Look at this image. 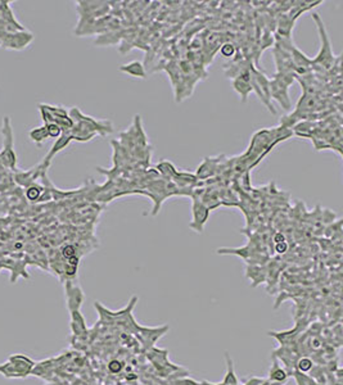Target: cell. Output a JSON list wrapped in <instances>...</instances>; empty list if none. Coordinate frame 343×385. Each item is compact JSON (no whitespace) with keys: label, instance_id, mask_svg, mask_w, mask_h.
<instances>
[{"label":"cell","instance_id":"6da1fadb","mask_svg":"<svg viewBox=\"0 0 343 385\" xmlns=\"http://www.w3.org/2000/svg\"><path fill=\"white\" fill-rule=\"evenodd\" d=\"M312 19L316 23L319 32V38H320V49L319 53L316 54L312 60V67H320L323 70L330 71L333 68V66L337 63V58L334 56L332 49V44H330V38H329L326 28L324 26V22L320 18L318 13L312 14Z\"/></svg>","mask_w":343,"mask_h":385},{"label":"cell","instance_id":"7a4b0ae2","mask_svg":"<svg viewBox=\"0 0 343 385\" xmlns=\"http://www.w3.org/2000/svg\"><path fill=\"white\" fill-rule=\"evenodd\" d=\"M35 367V362L25 354H13L0 366V374L5 378H27Z\"/></svg>","mask_w":343,"mask_h":385},{"label":"cell","instance_id":"3957f363","mask_svg":"<svg viewBox=\"0 0 343 385\" xmlns=\"http://www.w3.org/2000/svg\"><path fill=\"white\" fill-rule=\"evenodd\" d=\"M269 81H270L269 77H266L262 72H260V70H257L256 67H253V70H252V78H251L252 90L257 94L258 99L265 104L266 108L269 109V112H271L272 115H276L275 108H274V105H272L271 103V99H270Z\"/></svg>","mask_w":343,"mask_h":385},{"label":"cell","instance_id":"277c9868","mask_svg":"<svg viewBox=\"0 0 343 385\" xmlns=\"http://www.w3.org/2000/svg\"><path fill=\"white\" fill-rule=\"evenodd\" d=\"M3 136H4V148H3L4 151L1 152V154H0L1 162H3L7 167L15 168L16 154L15 151H13V134H12V127L8 117H4Z\"/></svg>","mask_w":343,"mask_h":385},{"label":"cell","instance_id":"5b68a950","mask_svg":"<svg viewBox=\"0 0 343 385\" xmlns=\"http://www.w3.org/2000/svg\"><path fill=\"white\" fill-rule=\"evenodd\" d=\"M210 217V208L197 199H193L191 203V222L189 224V228L194 230L195 232H202L205 230V226L207 224V220Z\"/></svg>","mask_w":343,"mask_h":385},{"label":"cell","instance_id":"8992f818","mask_svg":"<svg viewBox=\"0 0 343 385\" xmlns=\"http://www.w3.org/2000/svg\"><path fill=\"white\" fill-rule=\"evenodd\" d=\"M269 89H270V99L275 100L279 103V105L284 111H290L292 109V102H290L289 93L288 88L280 85L278 81L274 78H270L269 81Z\"/></svg>","mask_w":343,"mask_h":385},{"label":"cell","instance_id":"52a82bcc","mask_svg":"<svg viewBox=\"0 0 343 385\" xmlns=\"http://www.w3.org/2000/svg\"><path fill=\"white\" fill-rule=\"evenodd\" d=\"M64 291H66V302H67L68 311H80L82 302H84V293H82L81 288L68 280L66 281V285H64Z\"/></svg>","mask_w":343,"mask_h":385},{"label":"cell","instance_id":"ba28073f","mask_svg":"<svg viewBox=\"0 0 343 385\" xmlns=\"http://www.w3.org/2000/svg\"><path fill=\"white\" fill-rule=\"evenodd\" d=\"M252 70L253 67H251L249 70L246 71L244 74H242L241 76H238L237 78L233 80V89L238 93V95L241 96V102L246 103L247 102L248 96L251 94L252 91V85H251V78H252Z\"/></svg>","mask_w":343,"mask_h":385},{"label":"cell","instance_id":"9c48e42d","mask_svg":"<svg viewBox=\"0 0 343 385\" xmlns=\"http://www.w3.org/2000/svg\"><path fill=\"white\" fill-rule=\"evenodd\" d=\"M221 158L223 155L216 158H205L203 162L201 163V166L197 170V179L205 180L209 177H212L216 173H219L220 166H221Z\"/></svg>","mask_w":343,"mask_h":385},{"label":"cell","instance_id":"30bf717a","mask_svg":"<svg viewBox=\"0 0 343 385\" xmlns=\"http://www.w3.org/2000/svg\"><path fill=\"white\" fill-rule=\"evenodd\" d=\"M272 54L276 64V72H292L294 74V66L290 54L278 46H272Z\"/></svg>","mask_w":343,"mask_h":385},{"label":"cell","instance_id":"8fae6325","mask_svg":"<svg viewBox=\"0 0 343 385\" xmlns=\"http://www.w3.org/2000/svg\"><path fill=\"white\" fill-rule=\"evenodd\" d=\"M225 361H227V374L225 378L221 383H210L207 380H203L201 383L202 385H242L238 380L237 375H235V370H234V364L231 357L229 356V353H225Z\"/></svg>","mask_w":343,"mask_h":385},{"label":"cell","instance_id":"7c38bea8","mask_svg":"<svg viewBox=\"0 0 343 385\" xmlns=\"http://www.w3.org/2000/svg\"><path fill=\"white\" fill-rule=\"evenodd\" d=\"M71 140H72V136H71V134H70V131H67V133H63L59 137H58L57 141L54 143V145L52 147V149H50L49 153L46 154V157L44 158V166H45V168L49 166L50 161H52V158H53L56 154L59 153L60 151H63L64 148L67 147L68 144L71 143Z\"/></svg>","mask_w":343,"mask_h":385},{"label":"cell","instance_id":"4fadbf2b","mask_svg":"<svg viewBox=\"0 0 343 385\" xmlns=\"http://www.w3.org/2000/svg\"><path fill=\"white\" fill-rule=\"evenodd\" d=\"M251 67H253L251 60L247 59H241V60H233L231 66L225 67V76L228 78H237L238 76H241L242 74H244L246 71H248Z\"/></svg>","mask_w":343,"mask_h":385},{"label":"cell","instance_id":"5bb4252c","mask_svg":"<svg viewBox=\"0 0 343 385\" xmlns=\"http://www.w3.org/2000/svg\"><path fill=\"white\" fill-rule=\"evenodd\" d=\"M288 378L289 376L286 374V368L280 365L279 360L272 357V365L269 370V378H267V380L271 383H276V384H284Z\"/></svg>","mask_w":343,"mask_h":385},{"label":"cell","instance_id":"9a60e30c","mask_svg":"<svg viewBox=\"0 0 343 385\" xmlns=\"http://www.w3.org/2000/svg\"><path fill=\"white\" fill-rule=\"evenodd\" d=\"M118 70L124 74L129 75V76H133L135 78H147V72H145L144 64L139 60H133V62H129L126 64H121L118 67Z\"/></svg>","mask_w":343,"mask_h":385},{"label":"cell","instance_id":"2e32d148","mask_svg":"<svg viewBox=\"0 0 343 385\" xmlns=\"http://www.w3.org/2000/svg\"><path fill=\"white\" fill-rule=\"evenodd\" d=\"M296 19L289 17L288 14H280L279 19L276 22L278 26V32L276 35L283 36V38H292V31H293Z\"/></svg>","mask_w":343,"mask_h":385},{"label":"cell","instance_id":"e0dca14e","mask_svg":"<svg viewBox=\"0 0 343 385\" xmlns=\"http://www.w3.org/2000/svg\"><path fill=\"white\" fill-rule=\"evenodd\" d=\"M71 330L76 338H82L88 334L85 319L80 313V311L71 312Z\"/></svg>","mask_w":343,"mask_h":385},{"label":"cell","instance_id":"ac0fdd59","mask_svg":"<svg viewBox=\"0 0 343 385\" xmlns=\"http://www.w3.org/2000/svg\"><path fill=\"white\" fill-rule=\"evenodd\" d=\"M157 171H158L163 177H166L167 180L169 179L172 180L173 177L176 176L177 172H179L171 162H167V161L159 162L158 165H157Z\"/></svg>","mask_w":343,"mask_h":385},{"label":"cell","instance_id":"d6986e66","mask_svg":"<svg viewBox=\"0 0 343 385\" xmlns=\"http://www.w3.org/2000/svg\"><path fill=\"white\" fill-rule=\"evenodd\" d=\"M272 78L275 81H278L280 85H283L286 88L289 89V86L294 82L296 80V75L292 74V72H276Z\"/></svg>","mask_w":343,"mask_h":385},{"label":"cell","instance_id":"ffe728a7","mask_svg":"<svg viewBox=\"0 0 343 385\" xmlns=\"http://www.w3.org/2000/svg\"><path fill=\"white\" fill-rule=\"evenodd\" d=\"M29 136L30 139H31L34 143L36 144H41L43 141H45L46 139H48V131H46V127L45 126H41V127H36V129L31 130L29 133Z\"/></svg>","mask_w":343,"mask_h":385},{"label":"cell","instance_id":"44dd1931","mask_svg":"<svg viewBox=\"0 0 343 385\" xmlns=\"http://www.w3.org/2000/svg\"><path fill=\"white\" fill-rule=\"evenodd\" d=\"M296 368L298 372L302 374H307L314 368V362L310 357H300L296 362Z\"/></svg>","mask_w":343,"mask_h":385},{"label":"cell","instance_id":"7402d4cb","mask_svg":"<svg viewBox=\"0 0 343 385\" xmlns=\"http://www.w3.org/2000/svg\"><path fill=\"white\" fill-rule=\"evenodd\" d=\"M46 127V131H48V136L49 137H54V139H58V137L63 134V130L60 129L58 126L57 123H46L44 125Z\"/></svg>","mask_w":343,"mask_h":385},{"label":"cell","instance_id":"603a6c76","mask_svg":"<svg viewBox=\"0 0 343 385\" xmlns=\"http://www.w3.org/2000/svg\"><path fill=\"white\" fill-rule=\"evenodd\" d=\"M220 53H221V56H223L224 58H231V57L237 53V50H235V46H234L231 42H225V44H223L221 48H220Z\"/></svg>","mask_w":343,"mask_h":385},{"label":"cell","instance_id":"cb8c5ba5","mask_svg":"<svg viewBox=\"0 0 343 385\" xmlns=\"http://www.w3.org/2000/svg\"><path fill=\"white\" fill-rule=\"evenodd\" d=\"M40 194H41V188H40V186L32 185L30 186L29 190H27V198H29L30 200L39 199Z\"/></svg>","mask_w":343,"mask_h":385},{"label":"cell","instance_id":"d4e9b609","mask_svg":"<svg viewBox=\"0 0 343 385\" xmlns=\"http://www.w3.org/2000/svg\"><path fill=\"white\" fill-rule=\"evenodd\" d=\"M62 256L66 259L74 258V257H76V248L72 244L64 245L63 249H62Z\"/></svg>","mask_w":343,"mask_h":385},{"label":"cell","instance_id":"484cf974","mask_svg":"<svg viewBox=\"0 0 343 385\" xmlns=\"http://www.w3.org/2000/svg\"><path fill=\"white\" fill-rule=\"evenodd\" d=\"M122 367H124V365L121 364L118 360H112L110 364H108V370H110L112 374H117V372H120L121 370H122Z\"/></svg>","mask_w":343,"mask_h":385},{"label":"cell","instance_id":"4316f807","mask_svg":"<svg viewBox=\"0 0 343 385\" xmlns=\"http://www.w3.org/2000/svg\"><path fill=\"white\" fill-rule=\"evenodd\" d=\"M286 250H288V243L286 242L276 243L275 244V252L276 253H279V254H284Z\"/></svg>","mask_w":343,"mask_h":385},{"label":"cell","instance_id":"83f0119b","mask_svg":"<svg viewBox=\"0 0 343 385\" xmlns=\"http://www.w3.org/2000/svg\"><path fill=\"white\" fill-rule=\"evenodd\" d=\"M176 384H179V385H202L201 383H197V382H194V380H191V379H188V378L177 380Z\"/></svg>","mask_w":343,"mask_h":385},{"label":"cell","instance_id":"f1b7e54d","mask_svg":"<svg viewBox=\"0 0 343 385\" xmlns=\"http://www.w3.org/2000/svg\"><path fill=\"white\" fill-rule=\"evenodd\" d=\"M278 385H280V384H278Z\"/></svg>","mask_w":343,"mask_h":385}]
</instances>
